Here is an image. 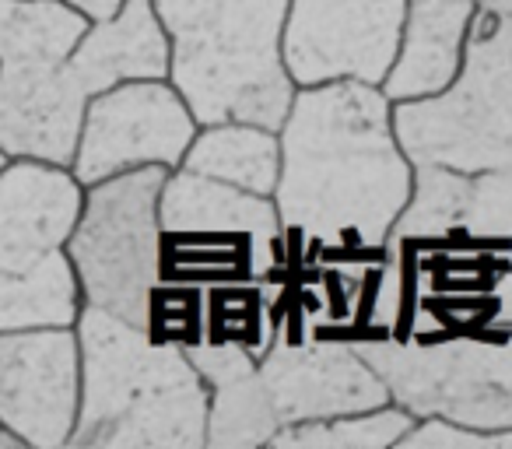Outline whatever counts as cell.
<instances>
[{
  "label": "cell",
  "mask_w": 512,
  "mask_h": 449,
  "mask_svg": "<svg viewBox=\"0 0 512 449\" xmlns=\"http://www.w3.org/2000/svg\"><path fill=\"white\" fill-rule=\"evenodd\" d=\"M278 144L271 200L285 232V260L292 250L309 260L383 250L414 179L383 88L362 81L295 88Z\"/></svg>",
  "instance_id": "cell-1"
},
{
  "label": "cell",
  "mask_w": 512,
  "mask_h": 449,
  "mask_svg": "<svg viewBox=\"0 0 512 449\" xmlns=\"http://www.w3.org/2000/svg\"><path fill=\"white\" fill-rule=\"evenodd\" d=\"M74 327L0 330V425L25 446L64 449L78 418Z\"/></svg>",
  "instance_id": "cell-10"
},
{
  "label": "cell",
  "mask_w": 512,
  "mask_h": 449,
  "mask_svg": "<svg viewBox=\"0 0 512 449\" xmlns=\"http://www.w3.org/2000/svg\"><path fill=\"white\" fill-rule=\"evenodd\" d=\"M88 95L64 64H0V151L71 169Z\"/></svg>",
  "instance_id": "cell-11"
},
{
  "label": "cell",
  "mask_w": 512,
  "mask_h": 449,
  "mask_svg": "<svg viewBox=\"0 0 512 449\" xmlns=\"http://www.w3.org/2000/svg\"><path fill=\"white\" fill-rule=\"evenodd\" d=\"M179 169H190L197 176H211L221 183H232L239 190L271 197L281 169L278 130L256 127V123H204L193 134Z\"/></svg>",
  "instance_id": "cell-17"
},
{
  "label": "cell",
  "mask_w": 512,
  "mask_h": 449,
  "mask_svg": "<svg viewBox=\"0 0 512 449\" xmlns=\"http://www.w3.org/2000/svg\"><path fill=\"white\" fill-rule=\"evenodd\" d=\"M0 449H25V442L18 439L15 432H8V428L0 425Z\"/></svg>",
  "instance_id": "cell-27"
},
{
  "label": "cell",
  "mask_w": 512,
  "mask_h": 449,
  "mask_svg": "<svg viewBox=\"0 0 512 449\" xmlns=\"http://www.w3.org/2000/svg\"><path fill=\"white\" fill-rule=\"evenodd\" d=\"M144 330L155 341L190 344L204 341V288L179 285V281H158L148 295V313H144Z\"/></svg>",
  "instance_id": "cell-23"
},
{
  "label": "cell",
  "mask_w": 512,
  "mask_h": 449,
  "mask_svg": "<svg viewBox=\"0 0 512 449\" xmlns=\"http://www.w3.org/2000/svg\"><path fill=\"white\" fill-rule=\"evenodd\" d=\"M85 186L60 165L8 158L0 165V271H29L64 250Z\"/></svg>",
  "instance_id": "cell-12"
},
{
  "label": "cell",
  "mask_w": 512,
  "mask_h": 449,
  "mask_svg": "<svg viewBox=\"0 0 512 449\" xmlns=\"http://www.w3.org/2000/svg\"><path fill=\"white\" fill-rule=\"evenodd\" d=\"M477 0H407L397 60L383 78L390 102L435 95L456 78Z\"/></svg>",
  "instance_id": "cell-16"
},
{
  "label": "cell",
  "mask_w": 512,
  "mask_h": 449,
  "mask_svg": "<svg viewBox=\"0 0 512 449\" xmlns=\"http://www.w3.org/2000/svg\"><path fill=\"white\" fill-rule=\"evenodd\" d=\"M67 67L88 99L123 81L169 78V36L158 22L155 4L123 0L116 15L88 22Z\"/></svg>",
  "instance_id": "cell-15"
},
{
  "label": "cell",
  "mask_w": 512,
  "mask_h": 449,
  "mask_svg": "<svg viewBox=\"0 0 512 449\" xmlns=\"http://www.w3.org/2000/svg\"><path fill=\"white\" fill-rule=\"evenodd\" d=\"M446 243H467L488 257L512 264V172L470 176L460 225Z\"/></svg>",
  "instance_id": "cell-22"
},
{
  "label": "cell",
  "mask_w": 512,
  "mask_h": 449,
  "mask_svg": "<svg viewBox=\"0 0 512 449\" xmlns=\"http://www.w3.org/2000/svg\"><path fill=\"white\" fill-rule=\"evenodd\" d=\"M158 221L162 229L242 236L256 246L267 278L285 271V232L271 197L239 190L211 176H197L190 169H172L158 193Z\"/></svg>",
  "instance_id": "cell-13"
},
{
  "label": "cell",
  "mask_w": 512,
  "mask_h": 449,
  "mask_svg": "<svg viewBox=\"0 0 512 449\" xmlns=\"http://www.w3.org/2000/svg\"><path fill=\"white\" fill-rule=\"evenodd\" d=\"M4 162H8V155H4V151H0V165H4Z\"/></svg>",
  "instance_id": "cell-29"
},
{
  "label": "cell",
  "mask_w": 512,
  "mask_h": 449,
  "mask_svg": "<svg viewBox=\"0 0 512 449\" xmlns=\"http://www.w3.org/2000/svg\"><path fill=\"white\" fill-rule=\"evenodd\" d=\"M193 134L197 120L169 78L123 81L88 99L71 176L92 186L141 165H165L172 172Z\"/></svg>",
  "instance_id": "cell-8"
},
{
  "label": "cell",
  "mask_w": 512,
  "mask_h": 449,
  "mask_svg": "<svg viewBox=\"0 0 512 449\" xmlns=\"http://www.w3.org/2000/svg\"><path fill=\"white\" fill-rule=\"evenodd\" d=\"M256 369L281 425L341 418L390 404L386 383L344 337H292L274 330L271 348L256 358Z\"/></svg>",
  "instance_id": "cell-9"
},
{
  "label": "cell",
  "mask_w": 512,
  "mask_h": 449,
  "mask_svg": "<svg viewBox=\"0 0 512 449\" xmlns=\"http://www.w3.org/2000/svg\"><path fill=\"white\" fill-rule=\"evenodd\" d=\"M78 418L71 449H200L207 439V383L179 344L81 306Z\"/></svg>",
  "instance_id": "cell-2"
},
{
  "label": "cell",
  "mask_w": 512,
  "mask_h": 449,
  "mask_svg": "<svg viewBox=\"0 0 512 449\" xmlns=\"http://www.w3.org/2000/svg\"><path fill=\"white\" fill-rule=\"evenodd\" d=\"M207 383V439L214 449H260L281 428L256 369V358L239 344L200 341L183 348Z\"/></svg>",
  "instance_id": "cell-14"
},
{
  "label": "cell",
  "mask_w": 512,
  "mask_h": 449,
  "mask_svg": "<svg viewBox=\"0 0 512 449\" xmlns=\"http://www.w3.org/2000/svg\"><path fill=\"white\" fill-rule=\"evenodd\" d=\"M477 15H488V18L512 15V0H477Z\"/></svg>",
  "instance_id": "cell-26"
},
{
  "label": "cell",
  "mask_w": 512,
  "mask_h": 449,
  "mask_svg": "<svg viewBox=\"0 0 512 449\" xmlns=\"http://www.w3.org/2000/svg\"><path fill=\"white\" fill-rule=\"evenodd\" d=\"M81 288L64 250H53L29 271H0V330L74 327Z\"/></svg>",
  "instance_id": "cell-18"
},
{
  "label": "cell",
  "mask_w": 512,
  "mask_h": 449,
  "mask_svg": "<svg viewBox=\"0 0 512 449\" xmlns=\"http://www.w3.org/2000/svg\"><path fill=\"white\" fill-rule=\"evenodd\" d=\"M169 176L165 165H141L85 186L81 211L64 253L78 274L81 302L144 327L158 274V193Z\"/></svg>",
  "instance_id": "cell-6"
},
{
  "label": "cell",
  "mask_w": 512,
  "mask_h": 449,
  "mask_svg": "<svg viewBox=\"0 0 512 449\" xmlns=\"http://www.w3.org/2000/svg\"><path fill=\"white\" fill-rule=\"evenodd\" d=\"M274 278L204 288V341H228L260 358L274 341Z\"/></svg>",
  "instance_id": "cell-20"
},
{
  "label": "cell",
  "mask_w": 512,
  "mask_h": 449,
  "mask_svg": "<svg viewBox=\"0 0 512 449\" xmlns=\"http://www.w3.org/2000/svg\"><path fill=\"white\" fill-rule=\"evenodd\" d=\"M407 0H288L281 60L295 88L383 85L397 60Z\"/></svg>",
  "instance_id": "cell-7"
},
{
  "label": "cell",
  "mask_w": 512,
  "mask_h": 449,
  "mask_svg": "<svg viewBox=\"0 0 512 449\" xmlns=\"http://www.w3.org/2000/svg\"><path fill=\"white\" fill-rule=\"evenodd\" d=\"M169 36V85L197 127L256 123L278 130L295 85L281 60L288 0H151Z\"/></svg>",
  "instance_id": "cell-3"
},
{
  "label": "cell",
  "mask_w": 512,
  "mask_h": 449,
  "mask_svg": "<svg viewBox=\"0 0 512 449\" xmlns=\"http://www.w3.org/2000/svg\"><path fill=\"white\" fill-rule=\"evenodd\" d=\"M85 29L64 0H0V64H64Z\"/></svg>",
  "instance_id": "cell-19"
},
{
  "label": "cell",
  "mask_w": 512,
  "mask_h": 449,
  "mask_svg": "<svg viewBox=\"0 0 512 449\" xmlns=\"http://www.w3.org/2000/svg\"><path fill=\"white\" fill-rule=\"evenodd\" d=\"M64 4H67V8H74V11H81L88 22H99V18L116 15L123 0H64Z\"/></svg>",
  "instance_id": "cell-25"
},
{
  "label": "cell",
  "mask_w": 512,
  "mask_h": 449,
  "mask_svg": "<svg viewBox=\"0 0 512 449\" xmlns=\"http://www.w3.org/2000/svg\"><path fill=\"white\" fill-rule=\"evenodd\" d=\"M393 134L411 165L512 172V53L498 18L474 11L456 78L435 95L393 102Z\"/></svg>",
  "instance_id": "cell-4"
},
{
  "label": "cell",
  "mask_w": 512,
  "mask_h": 449,
  "mask_svg": "<svg viewBox=\"0 0 512 449\" xmlns=\"http://www.w3.org/2000/svg\"><path fill=\"white\" fill-rule=\"evenodd\" d=\"M414 421H418L414 414H407L404 407L390 400V404L372 407V411L281 425L267 446L271 449H393Z\"/></svg>",
  "instance_id": "cell-21"
},
{
  "label": "cell",
  "mask_w": 512,
  "mask_h": 449,
  "mask_svg": "<svg viewBox=\"0 0 512 449\" xmlns=\"http://www.w3.org/2000/svg\"><path fill=\"white\" fill-rule=\"evenodd\" d=\"M498 22H502L505 39H509V53H512V15H502V18H498Z\"/></svg>",
  "instance_id": "cell-28"
},
{
  "label": "cell",
  "mask_w": 512,
  "mask_h": 449,
  "mask_svg": "<svg viewBox=\"0 0 512 449\" xmlns=\"http://www.w3.org/2000/svg\"><path fill=\"white\" fill-rule=\"evenodd\" d=\"M393 449H512V428H467L442 418H421Z\"/></svg>",
  "instance_id": "cell-24"
},
{
  "label": "cell",
  "mask_w": 512,
  "mask_h": 449,
  "mask_svg": "<svg viewBox=\"0 0 512 449\" xmlns=\"http://www.w3.org/2000/svg\"><path fill=\"white\" fill-rule=\"evenodd\" d=\"M414 418L512 428V327L495 334L351 341Z\"/></svg>",
  "instance_id": "cell-5"
}]
</instances>
